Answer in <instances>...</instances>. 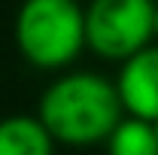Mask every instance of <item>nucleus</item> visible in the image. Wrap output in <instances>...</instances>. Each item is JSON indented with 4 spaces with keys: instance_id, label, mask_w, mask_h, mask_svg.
Here are the masks:
<instances>
[{
    "instance_id": "nucleus-4",
    "label": "nucleus",
    "mask_w": 158,
    "mask_h": 155,
    "mask_svg": "<svg viewBox=\"0 0 158 155\" xmlns=\"http://www.w3.org/2000/svg\"><path fill=\"white\" fill-rule=\"evenodd\" d=\"M116 88L125 113L134 119L155 122L158 119V43L122 61Z\"/></svg>"
},
{
    "instance_id": "nucleus-2",
    "label": "nucleus",
    "mask_w": 158,
    "mask_h": 155,
    "mask_svg": "<svg viewBox=\"0 0 158 155\" xmlns=\"http://www.w3.org/2000/svg\"><path fill=\"white\" fill-rule=\"evenodd\" d=\"M12 34L31 67L64 70L88 49L85 6H79V0H21Z\"/></svg>"
},
{
    "instance_id": "nucleus-1",
    "label": "nucleus",
    "mask_w": 158,
    "mask_h": 155,
    "mask_svg": "<svg viewBox=\"0 0 158 155\" xmlns=\"http://www.w3.org/2000/svg\"><path fill=\"white\" fill-rule=\"evenodd\" d=\"M122 97L116 82L98 73H64L58 76L40 97L37 119L46 125L55 143L88 149L106 143L110 134L122 122Z\"/></svg>"
},
{
    "instance_id": "nucleus-7",
    "label": "nucleus",
    "mask_w": 158,
    "mask_h": 155,
    "mask_svg": "<svg viewBox=\"0 0 158 155\" xmlns=\"http://www.w3.org/2000/svg\"><path fill=\"white\" fill-rule=\"evenodd\" d=\"M155 43H158V6H155Z\"/></svg>"
},
{
    "instance_id": "nucleus-3",
    "label": "nucleus",
    "mask_w": 158,
    "mask_h": 155,
    "mask_svg": "<svg viewBox=\"0 0 158 155\" xmlns=\"http://www.w3.org/2000/svg\"><path fill=\"white\" fill-rule=\"evenodd\" d=\"M155 0H91L85 6V43L106 61H128L155 40Z\"/></svg>"
},
{
    "instance_id": "nucleus-8",
    "label": "nucleus",
    "mask_w": 158,
    "mask_h": 155,
    "mask_svg": "<svg viewBox=\"0 0 158 155\" xmlns=\"http://www.w3.org/2000/svg\"><path fill=\"white\" fill-rule=\"evenodd\" d=\"M152 128H155V137H158V119H155V122H152Z\"/></svg>"
},
{
    "instance_id": "nucleus-5",
    "label": "nucleus",
    "mask_w": 158,
    "mask_h": 155,
    "mask_svg": "<svg viewBox=\"0 0 158 155\" xmlns=\"http://www.w3.org/2000/svg\"><path fill=\"white\" fill-rule=\"evenodd\" d=\"M0 155H55V140L34 116L0 119Z\"/></svg>"
},
{
    "instance_id": "nucleus-6",
    "label": "nucleus",
    "mask_w": 158,
    "mask_h": 155,
    "mask_svg": "<svg viewBox=\"0 0 158 155\" xmlns=\"http://www.w3.org/2000/svg\"><path fill=\"white\" fill-rule=\"evenodd\" d=\"M106 155H158V137L152 122L125 116L106 140Z\"/></svg>"
}]
</instances>
